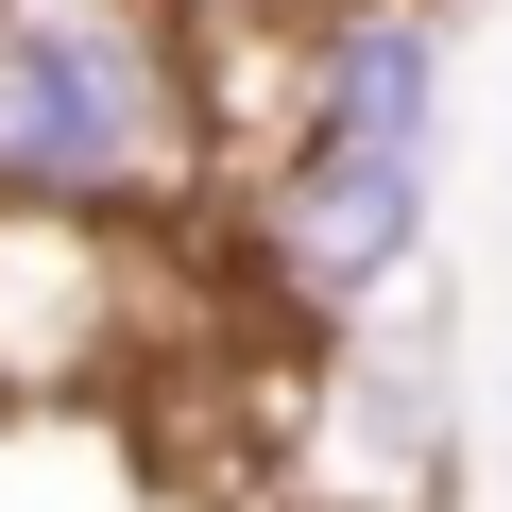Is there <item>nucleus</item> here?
I'll return each instance as SVG.
<instances>
[{"label": "nucleus", "mask_w": 512, "mask_h": 512, "mask_svg": "<svg viewBox=\"0 0 512 512\" xmlns=\"http://www.w3.org/2000/svg\"><path fill=\"white\" fill-rule=\"evenodd\" d=\"M188 188V35L154 0H0V205L137 222Z\"/></svg>", "instance_id": "obj_1"}, {"label": "nucleus", "mask_w": 512, "mask_h": 512, "mask_svg": "<svg viewBox=\"0 0 512 512\" xmlns=\"http://www.w3.org/2000/svg\"><path fill=\"white\" fill-rule=\"evenodd\" d=\"M427 188L444 154H308L274 137V171H256V274H274L291 325H359L427 274Z\"/></svg>", "instance_id": "obj_2"}, {"label": "nucleus", "mask_w": 512, "mask_h": 512, "mask_svg": "<svg viewBox=\"0 0 512 512\" xmlns=\"http://www.w3.org/2000/svg\"><path fill=\"white\" fill-rule=\"evenodd\" d=\"M444 86H461L444 0H308L274 137H308V154H444Z\"/></svg>", "instance_id": "obj_3"}, {"label": "nucleus", "mask_w": 512, "mask_h": 512, "mask_svg": "<svg viewBox=\"0 0 512 512\" xmlns=\"http://www.w3.org/2000/svg\"><path fill=\"white\" fill-rule=\"evenodd\" d=\"M444 18H495V0H444Z\"/></svg>", "instance_id": "obj_4"}, {"label": "nucleus", "mask_w": 512, "mask_h": 512, "mask_svg": "<svg viewBox=\"0 0 512 512\" xmlns=\"http://www.w3.org/2000/svg\"><path fill=\"white\" fill-rule=\"evenodd\" d=\"M0 410H18V376H0Z\"/></svg>", "instance_id": "obj_5"}]
</instances>
